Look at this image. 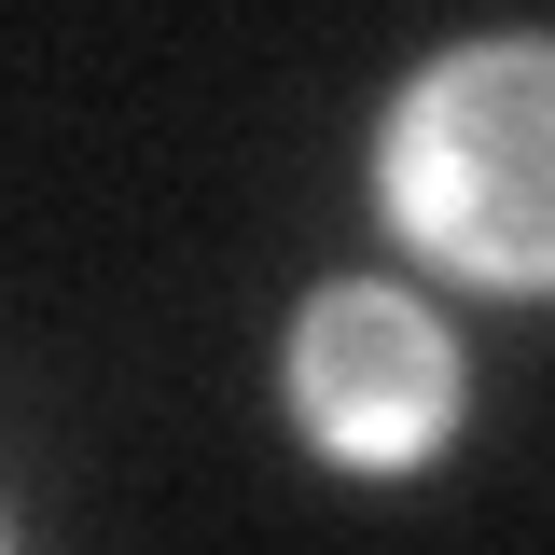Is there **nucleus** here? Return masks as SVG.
Wrapping results in <instances>:
<instances>
[{
  "instance_id": "obj_1",
  "label": "nucleus",
  "mask_w": 555,
  "mask_h": 555,
  "mask_svg": "<svg viewBox=\"0 0 555 555\" xmlns=\"http://www.w3.org/2000/svg\"><path fill=\"white\" fill-rule=\"evenodd\" d=\"M389 208L459 278H555V42H473L389 112Z\"/></svg>"
},
{
  "instance_id": "obj_2",
  "label": "nucleus",
  "mask_w": 555,
  "mask_h": 555,
  "mask_svg": "<svg viewBox=\"0 0 555 555\" xmlns=\"http://www.w3.org/2000/svg\"><path fill=\"white\" fill-rule=\"evenodd\" d=\"M292 403H306V430L334 459L403 473V459H430V430L459 416V361H444V334L416 320L403 292H320L306 334H292Z\"/></svg>"
}]
</instances>
